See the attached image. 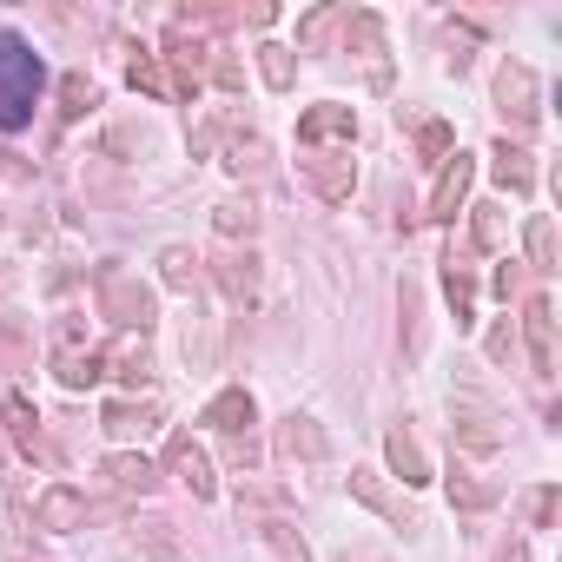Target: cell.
Listing matches in <instances>:
<instances>
[{"label": "cell", "instance_id": "33", "mask_svg": "<svg viewBox=\"0 0 562 562\" xmlns=\"http://www.w3.org/2000/svg\"><path fill=\"white\" fill-rule=\"evenodd\" d=\"M218 232H225V238H232V232H251V205H238V199L218 205Z\"/></svg>", "mask_w": 562, "mask_h": 562}, {"label": "cell", "instance_id": "32", "mask_svg": "<svg viewBox=\"0 0 562 562\" xmlns=\"http://www.w3.org/2000/svg\"><path fill=\"white\" fill-rule=\"evenodd\" d=\"M331 27H338V14H331V8H318V14H305V21H299V41H305V47H318Z\"/></svg>", "mask_w": 562, "mask_h": 562}, {"label": "cell", "instance_id": "7", "mask_svg": "<svg viewBox=\"0 0 562 562\" xmlns=\"http://www.w3.org/2000/svg\"><path fill=\"white\" fill-rule=\"evenodd\" d=\"M470 179H476V159H470V153H450V159L437 166V186H430V218H437V225L457 218V205L470 199Z\"/></svg>", "mask_w": 562, "mask_h": 562}, {"label": "cell", "instance_id": "35", "mask_svg": "<svg viewBox=\"0 0 562 562\" xmlns=\"http://www.w3.org/2000/svg\"><path fill=\"white\" fill-rule=\"evenodd\" d=\"M212 80H218V87H245V74H238V60H212Z\"/></svg>", "mask_w": 562, "mask_h": 562}, {"label": "cell", "instance_id": "25", "mask_svg": "<svg viewBox=\"0 0 562 562\" xmlns=\"http://www.w3.org/2000/svg\"><path fill=\"white\" fill-rule=\"evenodd\" d=\"M417 153H424L430 166H443V159L457 153V139H450V126H443V120H424V126H417Z\"/></svg>", "mask_w": 562, "mask_h": 562}, {"label": "cell", "instance_id": "3", "mask_svg": "<svg viewBox=\"0 0 562 562\" xmlns=\"http://www.w3.org/2000/svg\"><path fill=\"white\" fill-rule=\"evenodd\" d=\"M496 106H503V120H509L516 133H529V126L542 120V106H536V74H529L522 60H503V67H496Z\"/></svg>", "mask_w": 562, "mask_h": 562}, {"label": "cell", "instance_id": "15", "mask_svg": "<svg viewBox=\"0 0 562 562\" xmlns=\"http://www.w3.org/2000/svg\"><path fill=\"white\" fill-rule=\"evenodd\" d=\"M54 378H60L67 391H93V384L106 378V351H80V345H60V358H54Z\"/></svg>", "mask_w": 562, "mask_h": 562}, {"label": "cell", "instance_id": "27", "mask_svg": "<svg viewBox=\"0 0 562 562\" xmlns=\"http://www.w3.org/2000/svg\"><path fill=\"white\" fill-rule=\"evenodd\" d=\"M218 278H225V292H232L238 305H251V299H258V271H251V258H232V265H218Z\"/></svg>", "mask_w": 562, "mask_h": 562}, {"label": "cell", "instance_id": "18", "mask_svg": "<svg viewBox=\"0 0 562 562\" xmlns=\"http://www.w3.org/2000/svg\"><path fill=\"white\" fill-rule=\"evenodd\" d=\"M278 450H285V457H305V463H318V457H325V430H318L312 417H285V430H278Z\"/></svg>", "mask_w": 562, "mask_h": 562}, {"label": "cell", "instance_id": "2", "mask_svg": "<svg viewBox=\"0 0 562 562\" xmlns=\"http://www.w3.org/2000/svg\"><path fill=\"white\" fill-rule=\"evenodd\" d=\"M100 318H113L120 331H139V338H146L153 318H159V312H153V285H139L133 271L106 265V271H100Z\"/></svg>", "mask_w": 562, "mask_h": 562}, {"label": "cell", "instance_id": "31", "mask_svg": "<svg viewBox=\"0 0 562 562\" xmlns=\"http://www.w3.org/2000/svg\"><path fill=\"white\" fill-rule=\"evenodd\" d=\"M522 509H529V522H536V529H549V516H555V483L529 490V496H522Z\"/></svg>", "mask_w": 562, "mask_h": 562}, {"label": "cell", "instance_id": "8", "mask_svg": "<svg viewBox=\"0 0 562 562\" xmlns=\"http://www.w3.org/2000/svg\"><path fill=\"white\" fill-rule=\"evenodd\" d=\"M450 430H457L463 450H496L503 443V417L490 404H476V397H457L450 404Z\"/></svg>", "mask_w": 562, "mask_h": 562}, {"label": "cell", "instance_id": "20", "mask_svg": "<svg viewBox=\"0 0 562 562\" xmlns=\"http://www.w3.org/2000/svg\"><path fill=\"white\" fill-rule=\"evenodd\" d=\"M126 80H133V93H153V100H166V93H172V80H166L159 54H146V47H133V60H126Z\"/></svg>", "mask_w": 562, "mask_h": 562}, {"label": "cell", "instance_id": "24", "mask_svg": "<svg viewBox=\"0 0 562 562\" xmlns=\"http://www.w3.org/2000/svg\"><path fill=\"white\" fill-rule=\"evenodd\" d=\"M87 106H100L93 80H87V74H67V80H60V113H67V120H80Z\"/></svg>", "mask_w": 562, "mask_h": 562}, {"label": "cell", "instance_id": "10", "mask_svg": "<svg viewBox=\"0 0 562 562\" xmlns=\"http://www.w3.org/2000/svg\"><path fill=\"white\" fill-rule=\"evenodd\" d=\"M490 172H496V186H503V192H516V199H529V192H536V159H529V146L496 139V146H490Z\"/></svg>", "mask_w": 562, "mask_h": 562}, {"label": "cell", "instance_id": "5", "mask_svg": "<svg viewBox=\"0 0 562 562\" xmlns=\"http://www.w3.org/2000/svg\"><path fill=\"white\" fill-rule=\"evenodd\" d=\"M351 139H358V113H351V106L325 100V106L299 113V146H312V153H325V146H345V153H351Z\"/></svg>", "mask_w": 562, "mask_h": 562}, {"label": "cell", "instance_id": "14", "mask_svg": "<svg viewBox=\"0 0 562 562\" xmlns=\"http://www.w3.org/2000/svg\"><path fill=\"white\" fill-rule=\"evenodd\" d=\"M305 179L338 205V199H351V186H358V166H351V153H312L305 159Z\"/></svg>", "mask_w": 562, "mask_h": 562}, {"label": "cell", "instance_id": "17", "mask_svg": "<svg viewBox=\"0 0 562 562\" xmlns=\"http://www.w3.org/2000/svg\"><path fill=\"white\" fill-rule=\"evenodd\" d=\"M106 483H113V490H126V496H146V490L159 483V463H153V457H133V450H120V457H106Z\"/></svg>", "mask_w": 562, "mask_h": 562}, {"label": "cell", "instance_id": "36", "mask_svg": "<svg viewBox=\"0 0 562 562\" xmlns=\"http://www.w3.org/2000/svg\"><path fill=\"white\" fill-rule=\"evenodd\" d=\"M509 351H516V338H509V325H496V331H490V358H496V364H503V358H509Z\"/></svg>", "mask_w": 562, "mask_h": 562}, {"label": "cell", "instance_id": "12", "mask_svg": "<svg viewBox=\"0 0 562 562\" xmlns=\"http://www.w3.org/2000/svg\"><path fill=\"white\" fill-rule=\"evenodd\" d=\"M351 496H358V503H371L378 516H391L397 529H417V509H411L397 490H384V476H378V470H351Z\"/></svg>", "mask_w": 562, "mask_h": 562}, {"label": "cell", "instance_id": "38", "mask_svg": "<svg viewBox=\"0 0 562 562\" xmlns=\"http://www.w3.org/2000/svg\"><path fill=\"white\" fill-rule=\"evenodd\" d=\"M503 562H522V549H509V555H503Z\"/></svg>", "mask_w": 562, "mask_h": 562}, {"label": "cell", "instance_id": "22", "mask_svg": "<svg viewBox=\"0 0 562 562\" xmlns=\"http://www.w3.org/2000/svg\"><path fill=\"white\" fill-rule=\"evenodd\" d=\"M522 251H529V265H536V271H555V232H549V218H542V212L522 225Z\"/></svg>", "mask_w": 562, "mask_h": 562}, {"label": "cell", "instance_id": "29", "mask_svg": "<svg viewBox=\"0 0 562 562\" xmlns=\"http://www.w3.org/2000/svg\"><path fill=\"white\" fill-rule=\"evenodd\" d=\"M192 265H199V258H192L186 245H172V251L159 258V278H166V285H172V292H192Z\"/></svg>", "mask_w": 562, "mask_h": 562}, {"label": "cell", "instance_id": "21", "mask_svg": "<svg viewBox=\"0 0 562 562\" xmlns=\"http://www.w3.org/2000/svg\"><path fill=\"white\" fill-rule=\"evenodd\" d=\"M258 536H265V549H271V562H312V549H305V536H299L292 522H265Z\"/></svg>", "mask_w": 562, "mask_h": 562}, {"label": "cell", "instance_id": "37", "mask_svg": "<svg viewBox=\"0 0 562 562\" xmlns=\"http://www.w3.org/2000/svg\"><path fill=\"white\" fill-rule=\"evenodd\" d=\"M516 292V258H503V271H496V299H509Z\"/></svg>", "mask_w": 562, "mask_h": 562}, {"label": "cell", "instance_id": "6", "mask_svg": "<svg viewBox=\"0 0 562 562\" xmlns=\"http://www.w3.org/2000/svg\"><path fill=\"white\" fill-rule=\"evenodd\" d=\"M522 338H529V371L536 378H555V305L542 292L522 299Z\"/></svg>", "mask_w": 562, "mask_h": 562}, {"label": "cell", "instance_id": "34", "mask_svg": "<svg viewBox=\"0 0 562 562\" xmlns=\"http://www.w3.org/2000/svg\"><path fill=\"white\" fill-rule=\"evenodd\" d=\"M133 424H139L133 404H106V430H133Z\"/></svg>", "mask_w": 562, "mask_h": 562}, {"label": "cell", "instance_id": "1", "mask_svg": "<svg viewBox=\"0 0 562 562\" xmlns=\"http://www.w3.org/2000/svg\"><path fill=\"white\" fill-rule=\"evenodd\" d=\"M41 87H47V67H41V54H34L21 34H8V27H0V133H21V126L34 120V100H41Z\"/></svg>", "mask_w": 562, "mask_h": 562}, {"label": "cell", "instance_id": "9", "mask_svg": "<svg viewBox=\"0 0 562 562\" xmlns=\"http://www.w3.org/2000/svg\"><path fill=\"white\" fill-rule=\"evenodd\" d=\"M0 417H8V430H14V443L34 457V463H54V443H47V430H41V411L21 397V391H0Z\"/></svg>", "mask_w": 562, "mask_h": 562}, {"label": "cell", "instance_id": "11", "mask_svg": "<svg viewBox=\"0 0 562 562\" xmlns=\"http://www.w3.org/2000/svg\"><path fill=\"white\" fill-rule=\"evenodd\" d=\"M205 424H212V430H225V437H251V424H258V404H251V391H245V384L218 391V397L205 404Z\"/></svg>", "mask_w": 562, "mask_h": 562}, {"label": "cell", "instance_id": "28", "mask_svg": "<svg viewBox=\"0 0 562 562\" xmlns=\"http://www.w3.org/2000/svg\"><path fill=\"white\" fill-rule=\"evenodd\" d=\"M450 503H457V509H490V503H496V490L470 483V470H450Z\"/></svg>", "mask_w": 562, "mask_h": 562}, {"label": "cell", "instance_id": "16", "mask_svg": "<svg viewBox=\"0 0 562 562\" xmlns=\"http://www.w3.org/2000/svg\"><path fill=\"white\" fill-rule=\"evenodd\" d=\"M384 457H391V470H397V476H404L411 490L437 476V470H430V457H424V443H417L411 430H391V437H384Z\"/></svg>", "mask_w": 562, "mask_h": 562}, {"label": "cell", "instance_id": "13", "mask_svg": "<svg viewBox=\"0 0 562 562\" xmlns=\"http://www.w3.org/2000/svg\"><path fill=\"white\" fill-rule=\"evenodd\" d=\"M34 522H41V529H54V536H67V529H80V522H87V496H80L74 483H54V490L34 503Z\"/></svg>", "mask_w": 562, "mask_h": 562}, {"label": "cell", "instance_id": "26", "mask_svg": "<svg viewBox=\"0 0 562 562\" xmlns=\"http://www.w3.org/2000/svg\"><path fill=\"white\" fill-rule=\"evenodd\" d=\"M106 364H113V378H126V384H146V371H153V358H146V338H139V345H120Z\"/></svg>", "mask_w": 562, "mask_h": 562}, {"label": "cell", "instance_id": "4", "mask_svg": "<svg viewBox=\"0 0 562 562\" xmlns=\"http://www.w3.org/2000/svg\"><path fill=\"white\" fill-rule=\"evenodd\" d=\"M166 470L199 496V503H212L218 496V476H212V457H205V443H192V430H172L166 437Z\"/></svg>", "mask_w": 562, "mask_h": 562}, {"label": "cell", "instance_id": "23", "mask_svg": "<svg viewBox=\"0 0 562 562\" xmlns=\"http://www.w3.org/2000/svg\"><path fill=\"white\" fill-rule=\"evenodd\" d=\"M258 74L271 93H285L292 87V47H258Z\"/></svg>", "mask_w": 562, "mask_h": 562}, {"label": "cell", "instance_id": "30", "mask_svg": "<svg viewBox=\"0 0 562 562\" xmlns=\"http://www.w3.org/2000/svg\"><path fill=\"white\" fill-rule=\"evenodd\" d=\"M476 245L483 251H503V212L496 205H476Z\"/></svg>", "mask_w": 562, "mask_h": 562}, {"label": "cell", "instance_id": "19", "mask_svg": "<svg viewBox=\"0 0 562 562\" xmlns=\"http://www.w3.org/2000/svg\"><path fill=\"white\" fill-rule=\"evenodd\" d=\"M443 299H450L457 325H476V318H470V312H476V278H470L457 258H443Z\"/></svg>", "mask_w": 562, "mask_h": 562}]
</instances>
